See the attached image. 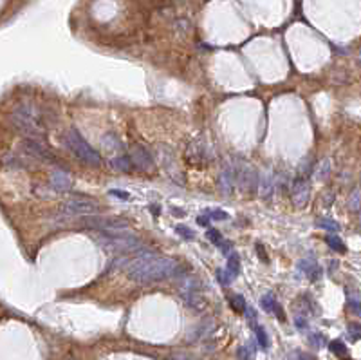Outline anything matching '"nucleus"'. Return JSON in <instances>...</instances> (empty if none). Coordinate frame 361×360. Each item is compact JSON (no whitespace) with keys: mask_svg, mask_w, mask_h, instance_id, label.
<instances>
[{"mask_svg":"<svg viewBox=\"0 0 361 360\" xmlns=\"http://www.w3.org/2000/svg\"><path fill=\"white\" fill-rule=\"evenodd\" d=\"M121 268L132 279L141 284H152L165 279L177 275L179 263L167 255H157V253H139L132 259H123Z\"/></svg>","mask_w":361,"mask_h":360,"instance_id":"f257e3e1","label":"nucleus"},{"mask_svg":"<svg viewBox=\"0 0 361 360\" xmlns=\"http://www.w3.org/2000/svg\"><path fill=\"white\" fill-rule=\"evenodd\" d=\"M11 123L17 127L20 132L29 136V140H38L44 134V127L38 121L36 114L28 105H20L11 113Z\"/></svg>","mask_w":361,"mask_h":360,"instance_id":"f03ea898","label":"nucleus"},{"mask_svg":"<svg viewBox=\"0 0 361 360\" xmlns=\"http://www.w3.org/2000/svg\"><path fill=\"white\" fill-rule=\"evenodd\" d=\"M63 145L72 152V154H76L83 163L87 165H101V156L100 152H96L92 147L87 143V141L82 138V136L76 132L74 129L67 130L65 134H63Z\"/></svg>","mask_w":361,"mask_h":360,"instance_id":"7ed1b4c3","label":"nucleus"},{"mask_svg":"<svg viewBox=\"0 0 361 360\" xmlns=\"http://www.w3.org/2000/svg\"><path fill=\"white\" fill-rule=\"evenodd\" d=\"M96 242L105 252H114V253L141 252L144 248V244L136 236H109V234H103V232H101L100 237H96Z\"/></svg>","mask_w":361,"mask_h":360,"instance_id":"20e7f679","label":"nucleus"},{"mask_svg":"<svg viewBox=\"0 0 361 360\" xmlns=\"http://www.w3.org/2000/svg\"><path fill=\"white\" fill-rule=\"evenodd\" d=\"M100 210V203L83 196H74L61 205V212L65 215H85L87 217V215H92Z\"/></svg>","mask_w":361,"mask_h":360,"instance_id":"39448f33","label":"nucleus"},{"mask_svg":"<svg viewBox=\"0 0 361 360\" xmlns=\"http://www.w3.org/2000/svg\"><path fill=\"white\" fill-rule=\"evenodd\" d=\"M309 192H311L309 181L304 180V178H298L293 183V186H291V197H293V203H295L298 209H304L307 203H309V196H311Z\"/></svg>","mask_w":361,"mask_h":360,"instance_id":"423d86ee","label":"nucleus"},{"mask_svg":"<svg viewBox=\"0 0 361 360\" xmlns=\"http://www.w3.org/2000/svg\"><path fill=\"white\" fill-rule=\"evenodd\" d=\"M22 149H24V152H26V154H29V156H31L33 159H36V161H55L53 154H49V152L45 150L44 147L40 145L36 140L24 141Z\"/></svg>","mask_w":361,"mask_h":360,"instance_id":"0eeeda50","label":"nucleus"},{"mask_svg":"<svg viewBox=\"0 0 361 360\" xmlns=\"http://www.w3.org/2000/svg\"><path fill=\"white\" fill-rule=\"evenodd\" d=\"M130 159H132V163L136 169L152 170V167H154L152 156L144 150V149H141V147H138V149H134V150L130 152Z\"/></svg>","mask_w":361,"mask_h":360,"instance_id":"6e6552de","label":"nucleus"},{"mask_svg":"<svg viewBox=\"0 0 361 360\" xmlns=\"http://www.w3.org/2000/svg\"><path fill=\"white\" fill-rule=\"evenodd\" d=\"M298 270L302 271V273H305L311 281H320L322 279V268H320V265H318L316 261H311V259H302L300 263H298Z\"/></svg>","mask_w":361,"mask_h":360,"instance_id":"1a4fd4ad","label":"nucleus"},{"mask_svg":"<svg viewBox=\"0 0 361 360\" xmlns=\"http://www.w3.org/2000/svg\"><path fill=\"white\" fill-rule=\"evenodd\" d=\"M235 181H237V167L235 165H226L222 174H221V186H222L224 194H231Z\"/></svg>","mask_w":361,"mask_h":360,"instance_id":"9d476101","label":"nucleus"},{"mask_svg":"<svg viewBox=\"0 0 361 360\" xmlns=\"http://www.w3.org/2000/svg\"><path fill=\"white\" fill-rule=\"evenodd\" d=\"M51 185L56 190H69L72 185V178L67 172H63V170H55L51 174Z\"/></svg>","mask_w":361,"mask_h":360,"instance_id":"9b49d317","label":"nucleus"},{"mask_svg":"<svg viewBox=\"0 0 361 360\" xmlns=\"http://www.w3.org/2000/svg\"><path fill=\"white\" fill-rule=\"evenodd\" d=\"M262 308L267 311V313H277V317L280 319V321H283V313H282V308H280V304L277 302V299L273 297V293H267V295H264L262 297Z\"/></svg>","mask_w":361,"mask_h":360,"instance_id":"f8f14e48","label":"nucleus"},{"mask_svg":"<svg viewBox=\"0 0 361 360\" xmlns=\"http://www.w3.org/2000/svg\"><path fill=\"white\" fill-rule=\"evenodd\" d=\"M275 176H273L271 170H267L266 174L260 178V196L262 197H269L275 192Z\"/></svg>","mask_w":361,"mask_h":360,"instance_id":"ddd939ff","label":"nucleus"},{"mask_svg":"<svg viewBox=\"0 0 361 360\" xmlns=\"http://www.w3.org/2000/svg\"><path fill=\"white\" fill-rule=\"evenodd\" d=\"M111 163H112V169L121 170V172H130V170L136 169V167H134V163H132V159H130V156H121V158H114Z\"/></svg>","mask_w":361,"mask_h":360,"instance_id":"4468645a","label":"nucleus"},{"mask_svg":"<svg viewBox=\"0 0 361 360\" xmlns=\"http://www.w3.org/2000/svg\"><path fill=\"white\" fill-rule=\"evenodd\" d=\"M239 271H240L239 255H237V253H231V255H228V268H226V273H228L229 279L233 281L235 277L239 275Z\"/></svg>","mask_w":361,"mask_h":360,"instance_id":"2eb2a0df","label":"nucleus"},{"mask_svg":"<svg viewBox=\"0 0 361 360\" xmlns=\"http://www.w3.org/2000/svg\"><path fill=\"white\" fill-rule=\"evenodd\" d=\"M325 242L331 246V250H336V252H345V250H347V248H345V242L341 241L338 236H334V234H329V236L325 237Z\"/></svg>","mask_w":361,"mask_h":360,"instance_id":"dca6fc26","label":"nucleus"},{"mask_svg":"<svg viewBox=\"0 0 361 360\" xmlns=\"http://www.w3.org/2000/svg\"><path fill=\"white\" fill-rule=\"evenodd\" d=\"M229 304H231V308H233L235 311H239V313H244V311L248 310V304H246L242 295H231V297H229Z\"/></svg>","mask_w":361,"mask_h":360,"instance_id":"f3484780","label":"nucleus"},{"mask_svg":"<svg viewBox=\"0 0 361 360\" xmlns=\"http://www.w3.org/2000/svg\"><path fill=\"white\" fill-rule=\"evenodd\" d=\"M314 174H316L318 180H325V178L331 174V161H329V159H323V161H320V163L316 165Z\"/></svg>","mask_w":361,"mask_h":360,"instance_id":"a211bd4d","label":"nucleus"},{"mask_svg":"<svg viewBox=\"0 0 361 360\" xmlns=\"http://www.w3.org/2000/svg\"><path fill=\"white\" fill-rule=\"evenodd\" d=\"M347 306H349L350 311H352L354 315H361V302L356 295H352V293L347 295Z\"/></svg>","mask_w":361,"mask_h":360,"instance_id":"6ab92c4d","label":"nucleus"},{"mask_svg":"<svg viewBox=\"0 0 361 360\" xmlns=\"http://www.w3.org/2000/svg\"><path fill=\"white\" fill-rule=\"evenodd\" d=\"M329 349H331L336 357H347V346H345L341 340H333V342L329 344Z\"/></svg>","mask_w":361,"mask_h":360,"instance_id":"aec40b11","label":"nucleus"},{"mask_svg":"<svg viewBox=\"0 0 361 360\" xmlns=\"http://www.w3.org/2000/svg\"><path fill=\"white\" fill-rule=\"evenodd\" d=\"M318 226H320V228H325L329 234H331V232L334 234V232L339 230V225L334 219H320L318 221Z\"/></svg>","mask_w":361,"mask_h":360,"instance_id":"412c9836","label":"nucleus"},{"mask_svg":"<svg viewBox=\"0 0 361 360\" xmlns=\"http://www.w3.org/2000/svg\"><path fill=\"white\" fill-rule=\"evenodd\" d=\"M206 237H208V241H211L213 244H217V246H221L224 242L222 236H221V232L215 230V228H210V230L206 232Z\"/></svg>","mask_w":361,"mask_h":360,"instance_id":"4be33fe9","label":"nucleus"},{"mask_svg":"<svg viewBox=\"0 0 361 360\" xmlns=\"http://www.w3.org/2000/svg\"><path fill=\"white\" fill-rule=\"evenodd\" d=\"M255 333H256V340H258V346L266 349L267 346H269V340H267V335H266V331H264V328H262V326H255Z\"/></svg>","mask_w":361,"mask_h":360,"instance_id":"5701e85b","label":"nucleus"},{"mask_svg":"<svg viewBox=\"0 0 361 360\" xmlns=\"http://www.w3.org/2000/svg\"><path fill=\"white\" fill-rule=\"evenodd\" d=\"M347 331H349V337L350 340H360L361 338V324H358V322H352V324H349V328H347Z\"/></svg>","mask_w":361,"mask_h":360,"instance_id":"b1692460","label":"nucleus"},{"mask_svg":"<svg viewBox=\"0 0 361 360\" xmlns=\"http://www.w3.org/2000/svg\"><path fill=\"white\" fill-rule=\"evenodd\" d=\"M175 232H177V234H181V237H183V239H186V241H194V232L190 230L188 226H184V225H177L175 226Z\"/></svg>","mask_w":361,"mask_h":360,"instance_id":"393cba45","label":"nucleus"},{"mask_svg":"<svg viewBox=\"0 0 361 360\" xmlns=\"http://www.w3.org/2000/svg\"><path fill=\"white\" fill-rule=\"evenodd\" d=\"M360 203H361V192L354 190V192H352V196H350V199H349L350 210H358V209H360Z\"/></svg>","mask_w":361,"mask_h":360,"instance_id":"a878e982","label":"nucleus"},{"mask_svg":"<svg viewBox=\"0 0 361 360\" xmlns=\"http://www.w3.org/2000/svg\"><path fill=\"white\" fill-rule=\"evenodd\" d=\"M239 360H251V357H253V348L251 346H242V348H239Z\"/></svg>","mask_w":361,"mask_h":360,"instance_id":"bb28decb","label":"nucleus"},{"mask_svg":"<svg viewBox=\"0 0 361 360\" xmlns=\"http://www.w3.org/2000/svg\"><path fill=\"white\" fill-rule=\"evenodd\" d=\"M206 214L210 215V219H215V221L228 219V214H226V212H222V210H210V212H206Z\"/></svg>","mask_w":361,"mask_h":360,"instance_id":"cd10ccee","label":"nucleus"},{"mask_svg":"<svg viewBox=\"0 0 361 360\" xmlns=\"http://www.w3.org/2000/svg\"><path fill=\"white\" fill-rule=\"evenodd\" d=\"M111 196H114V197H117V199H123V201H127L128 197V192H125V190H119V188H112L111 190Z\"/></svg>","mask_w":361,"mask_h":360,"instance_id":"c85d7f7f","label":"nucleus"},{"mask_svg":"<svg viewBox=\"0 0 361 360\" xmlns=\"http://www.w3.org/2000/svg\"><path fill=\"white\" fill-rule=\"evenodd\" d=\"M197 223H199L200 226H208V225H210V215H208V214L199 215V217H197Z\"/></svg>","mask_w":361,"mask_h":360,"instance_id":"c756f323","label":"nucleus"},{"mask_svg":"<svg viewBox=\"0 0 361 360\" xmlns=\"http://www.w3.org/2000/svg\"><path fill=\"white\" fill-rule=\"evenodd\" d=\"M256 253L260 255L264 263H267V255H266V253H264V248H262V244H256Z\"/></svg>","mask_w":361,"mask_h":360,"instance_id":"7c9ffc66","label":"nucleus"}]
</instances>
